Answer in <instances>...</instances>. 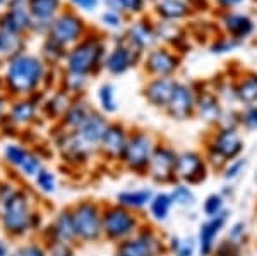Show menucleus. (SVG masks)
Returning a JSON list of instances; mask_svg holds the SVG:
<instances>
[{"label": "nucleus", "instance_id": "nucleus-1", "mask_svg": "<svg viewBox=\"0 0 257 256\" xmlns=\"http://www.w3.org/2000/svg\"><path fill=\"white\" fill-rule=\"evenodd\" d=\"M48 69L38 53L28 50L4 62L2 76L6 95L9 98H23L41 92L45 88Z\"/></svg>", "mask_w": 257, "mask_h": 256}, {"label": "nucleus", "instance_id": "nucleus-2", "mask_svg": "<svg viewBox=\"0 0 257 256\" xmlns=\"http://www.w3.org/2000/svg\"><path fill=\"white\" fill-rule=\"evenodd\" d=\"M41 206V198L33 186L23 183L18 195L6 206L0 215V229L11 241H26L31 236V220Z\"/></svg>", "mask_w": 257, "mask_h": 256}, {"label": "nucleus", "instance_id": "nucleus-3", "mask_svg": "<svg viewBox=\"0 0 257 256\" xmlns=\"http://www.w3.org/2000/svg\"><path fill=\"white\" fill-rule=\"evenodd\" d=\"M106 41L98 33H88L79 43L74 45L72 48L67 50L64 67L67 71L86 74V76H96L98 72L103 71L106 57Z\"/></svg>", "mask_w": 257, "mask_h": 256}, {"label": "nucleus", "instance_id": "nucleus-4", "mask_svg": "<svg viewBox=\"0 0 257 256\" xmlns=\"http://www.w3.org/2000/svg\"><path fill=\"white\" fill-rule=\"evenodd\" d=\"M143 227V220L136 212L117 203L103 205V239L118 244L132 237Z\"/></svg>", "mask_w": 257, "mask_h": 256}, {"label": "nucleus", "instance_id": "nucleus-5", "mask_svg": "<svg viewBox=\"0 0 257 256\" xmlns=\"http://www.w3.org/2000/svg\"><path fill=\"white\" fill-rule=\"evenodd\" d=\"M72 206L77 241L81 244H94L103 239V205L96 200H79Z\"/></svg>", "mask_w": 257, "mask_h": 256}, {"label": "nucleus", "instance_id": "nucleus-6", "mask_svg": "<svg viewBox=\"0 0 257 256\" xmlns=\"http://www.w3.org/2000/svg\"><path fill=\"white\" fill-rule=\"evenodd\" d=\"M89 31H91V28L88 26V23H86L79 12L76 9H72V7H65V9L53 19L47 38L57 41V43L69 50L74 45L79 43L84 36H88Z\"/></svg>", "mask_w": 257, "mask_h": 256}, {"label": "nucleus", "instance_id": "nucleus-7", "mask_svg": "<svg viewBox=\"0 0 257 256\" xmlns=\"http://www.w3.org/2000/svg\"><path fill=\"white\" fill-rule=\"evenodd\" d=\"M52 144L62 162L70 168L86 167L91 158L98 155L94 150L86 146L76 133H67L57 126H52Z\"/></svg>", "mask_w": 257, "mask_h": 256}, {"label": "nucleus", "instance_id": "nucleus-8", "mask_svg": "<svg viewBox=\"0 0 257 256\" xmlns=\"http://www.w3.org/2000/svg\"><path fill=\"white\" fill-rule=\"evenodd\" d=\"M155 148H156V141L148 131L132 129L131 134H128V141L122 160H120V165L128 172L146 176L148 165L151 162Z\"/></svg>", "mask_w": 257, "mask_h": 256}, {"label": "nucleus", "instance_id": "nucleus-9", "mask_svg": "<svg viewBox=\"0 0 257 256\" xmlns=\"http://www.w3.org/2000/svg\"><path fill=\"white\" fill-rule=\"evenodd\" d=\"M167 253V242L161 241L151 225L143 224L132 237L115 244L113 256H165Z\"/></svg>", "mask_w": 257, "mask_h": 256}, {"label": "nucleus", "instance_id": "nucleus-10", "mask_svg": "<svg viewBox=\"0 0 257 256\" xmlns=\"http://www.w3.org/2000/svg\"><path fill=\"white\" fill-rule=\"evenodd\" d=\"M143 57L144 53L136 50L122 33V35L115 36L113 45L106 52L103 71H106L110 76H123L132 67L139 65L143 62Z\"/></svg>", "mask_w": 257, "mask_h": 256}, {"label": "nucleus", "instance_id": "nucleus-11", "mask_svg": "<svg viewBox=\"0 0 257 256\" xmlns=\"http://www.w3.org/2000/svg\"><path fill=\"white\" fill-rule=\"evenodd\" d=\"M177 151L165 143H156L153 151L151 162L148 165L146 176L155 184H173L175 183V165H177Z\"/></svg>", "mask_w": 257, "mask_h": 256}, {"label": "nucleus", "instance_id": "nucleus-12", "mask_svg": "<svg viewBox=\"0 0 257 256\" xmlns=\"http://www.w3.org/2000/svg\"><path fill=\"white\" fill-rule=\"evenodd\" d=\"M128 134H131V129L123 122L110 121L98 146V156L105 158V162L120 165V160H122L128 141Z\"/></svg>", "mask_w": 257, "mask_h": 256}, {"label": "nucleus", "instance_id": "nucleus-13", "mask_svg": "<svg viewBox=\"0 0 257 256\" xmlns=\"http://www.w3.org/2000/svg\"><path fill=\"white\" fill-rule=\"evenodd\" d=\"M0 28L16 35L31 36L33 18L28 0H9L6 9L0 11Z\"/></svg>", "mask_w": 257, "mask_h": 256}, {"label": "nucleus", "instance_id": "nucleus-14", "mask_svg": "<svg viewBox=\"0 0 257 256\" xmlns=\"http://www.w3.org/2000/svg\"><path fill=\"white\" fill-rule=\"evenodd\" d=\"M28 7L33 18L31 36L41 38L48 35L53 19L65 9L64 0H28Z\"/></svg>", "mask_w": 257, "mask_h": 256}, {"label": "nucleus", "instance_id": "nucleus-15", "mask_svg": "<svg viewBox=\"0 0 257 256\" xmlns=\"http://www.w3.org/2000/svg\"><path fill=\"white\" fill-rule=\"evenodd\" d=\"M141 65L151 77H172L180 65V59L167 47H155L144 53Z\"/></svg>", "mask_w": 257, "mask_h": 256}, {"label": "nucleus", "instance_id": "nucleus-16", "mask_svg": "<svg viewBox=\"0 0 257 256\" xmlns=\"http://www.w3.org/2000/svg\"><path fill=\"white\" fill-rule=\"evenodd\" d=\"M40 109H41V105L31 97L11 98L7 117H9L21 131L30 129V127H38V122L43 121Z\"/></svg>", "mask_w": 257, "mask_h": 256}, {"label": "nucleus", "instance_id": "nucleus-17", "mask_svg": "<svg viewBox=\"0 0 257 256\" xmlns=\"http://www.w3.org/2000/svg\"><path fill=\"white\" fill-rule=\"evenodd\" d=\"M206 177V162L197 151H182L177 155L175 179L184 184H197Z\"/></svg>", "mask_w": 257, "mask_h": 256}, {"label": "nucleus", "instance_id": "nucleus-18", "mask_svg": "<svg viewBox=\"0 0 257 256\" xmlns=\"http://www.w3.org/2000/svg\"><path fill=\"white\" fill-rule=\"evenodd\" d=\"M242 150L243 141L238 136L237 129H219V133L213 138V143L209 144L211 155L221 160L223 165L238 158Z\"/></svg>", "mask_w": 257, "mask_h": 256}, {"label": "nucleus", "instance_id": "nucleus-19", "mask_svg": "<svg viewBox=\"0 0 257 256\" xmlns=\"http://www.w3.org/2000/svg\"><path fill=\"white\" fill-rule=\"evenodd\" d=\"M196 93L187 82L177 81L172 100L167 107V114L175 121H185L196 112Z\"/></svg>", "mask_w": 257, "mask_h": 256}, {"label": "nucleus", "instance_id": "nucleus-20", "mask_svg": "<svg viewBox=\"0 0 257 256\" xmlns=\"http://www.w3.org/2000/svg\"><path fill=\"white\" fill-rule=\"evenodd\" d=\"M123 36L141 53H146L151 48H155L156 41H158L155 31V23H149L148 19H136L132 23H128L125 31H123Z\"/></svg>", "mask_w": 257, "mask_h": 256}, {"label": "nucleus", "instance_id": "nucleus-21", "mask_svg": "<svg viewBox=\"0 0 257 256\" xmlns=\"http://www.w3.org/2000/svg\"><path fill=\"white\" fill-rule=\"evenodd\" d=\"M177 86V81L173 77H151L143 88V97L146 98L149 105L155 109L167 110L170 100H172L173 90Z\"/></svg>", "mask_w": 257, "mask_h": 256}, {"label": "nucleus", "instance_id": "nucleus-22", "mask_svg": "<svg viewBox=\"0 0 257 256\" xmlns=\"http://www.w3.org/2000/svg\"><path fill=\"white\" fill-rule=\"evenodd\" d=\"M110 124V119H106L105 114H101L99 110L94 109L86 122L82 124L79 129L76 131V134L79 136V139L86 146H89L91 150H94L98 153V146L101 143V138L105 134L106 127Z\"/></svg>", "mask_w": 257, "mask_h": 256}, {"label": "nucleus", "instance_id": "nucleus-23", "mask_svg": "<svg viewBox=\"0 0 257 256\" xmlns=\"http://www.w3.org/2000/svg\"><path fill=\"white\" fill-rule=\"evenodd\" d=\"M228 220V212L219 213L216 217H211L199 229L197 236V246L201 256H211L216 249V237L219 236L221 229L226 225Z\"/></svg>", "mask_w": 257, "mask_h": 256}, {"label": "nucleus", "instance_id": "nucleus-24", "mask_svg": "<svg viewBox=\"0 0 257 256\" xmlns=\"http://www.w3.org/2000/svg\"><path fill=\"white\" fill-rule=\"evenodd\" d=\"M74 98L70 97L67 92H64L62 88H57L53 92L47 93L43 103H41V119L47 122H52V126H55L57 122L64 117V114L67 112Z\"/></svg>", "mask_w": 257, "mask_h": 256}, {"label": "nucleus", "instance_id": "nucleus-25", "mask_svg": "<svg viewBox=\"0 0 257 256\" xmlns=\"http://www.w3.org/2000/svg\"><path fill=\"white\" fill-rule=\"evenodd\" d=\"M93 105H89V102L84 97H77L74 98L70 107L67 109V112L64 114V117L55 124L57 127L67 131V133H76L77 129L86 122V119L89 117L93 112Z\"/></svg>", "mask_w": 257, "mask_h": 256}, {"label": "nucleus", "instance_id": "nucleus-26", "mask_svg": "<svg viewBox=\"0 0 257 256\" xmlns=\"http://www.w3.org/2000/svg\"><path fill=\"white\" fill-rule=\"evenodd\" d=\"M55 234L57 241L69 242V244H79L77 241V232H76V224H74V215H72V206H64L59 212H55V215L50 220Z\"/></svg>", "mask_w": 257, "mask_h": 256}, {"label": "nucleus", "instance_id": "nucleus-27", "mask_svg": "<svg viewBox=\"0 0 257 256\" xmlns=\"http://www.w3.org/2000/svg\"><path fill=\"white\" fill-rule=\"evenodd\" d=\"M31 153V146H26L21 141H7L2 148V163L7 168V172L18 177V172L23 168L28 155Z\"/></svg>", "mask_w": 257, "mask_h": 256}, {"label": "nucleus", "instance_id": "nucleus-28", "mask_svg": "<svg viewBox=\"0 0 257 256\" xmlns=\"http://www.w3.org/2000/svg\"><path fill=\"white\" fill-rule=\"evenodd\" d=\"M155 191L151 188H138V189H123L115 195V203L131 210V212H141L148 208L151 203Z\"/></svg>", "mask_w": 257, "mask_h": 256}, {"label": "nucleus", "instance_id": "nucleus-29", "mask_svg": "<svg viewBox=\"0 0 257 256\" xmlns=\"http://www.w3.org/2000/svg\"><path fill=\"white\" fill-rule=\"evenodd\" d=\"M196 114L202 121H206L209 124H218L223 115V109H221V105H219L216 95L209 93V92H202L201 95H197Z\"/></svg>", "mask_w": 257, "mask_h": 256}, {"label": "nucleus", "instance_id": "nucleus-30", "mask_svg": "<svg viewBox=\"0 0 257 256\" xmlns=\"http://www.w3.org/2000/svg\"><path fill=\"white\" fill-rule=\"evenodd\" d=\"M28 38L30 36L16 35V33L6 31L0 28V60L7 62L12 57L28 50Z\"/></svg>", "mask_w": 257, "mask_h": 256}, {"label": "nucleus", "instance_id": "nucleus-31", "mask_svg": "<svg viewBox=\"0 0 257 256\" xmlns=\"http://www.w3.org/2000/svg\"><path fill=\"white\" fill-rule=\"evenodd\" d=\"M190 6L185 0H155V14L160 21H172L175 23L178 19H184L189 14Z\"/></svg>", "mask_w": 257, "mask_h": 256}, {"label": "nucleus", "instance_id": "nucleus-32", "mask_svg": "<svg viewBox=\"0 0 257 256\" xmlns=\"http://www.w3.org/2000/svg\"><path fill=\"white\" fill-rule=\"evenodd\" d=\"M223 26H225L226 33L230 35V38L235 41L247 38L254 31L252 19L243 14H235V12H230V14H226L223 18Z\"/></svg>", "mask_w": 257, "mask_h": 256}, {"label": "nucleus", "instance_id": "nucleus-33", "mask_svg": "<svg viewBox=\"0 0 257 256\" xmlns=\"http://www.w3.org/2000/svg\"><path fill=\"white\" fill-rule=\"evenodd\" d=\"M91 76L79 72H72L67 69H60V81H59V88H62L64 92H67L72 98L77 97H84V92L89 86Z\"/></svg>", "mask_w": 257, "mask_h": 256}, {"label": "nucleus", "instance_id": "nucleus-34", "mask_svg": "<svg viewBox=\"0 0 257 256\" xmlns=\"http://www.w3.org/2000/svg\"><path fill=\"white\" fill-rule=\"evenodd\" d=\"M38 55L41 57V60H43L48 67L62 69L64 67L65 57H67V48H64L62 45L57 43V41H53L45 36V38L41 40Z\"/></svg>", "mask_w": 257, "mask_h": 256}, {"label": "nucleus", "instance_id": "nucleus-35", "mask_svg": "<svg viewBox=\"0 0 257 256\" xmlns=\"http://www.w3.org/2000/svg\"><path fill=\"white\" fill-rule=\"evenodd\" d=\"M33 189L38 193L40 196H53L59 191V176L53 168L45 165L43 168L31 179Z\"/></svg>", "mask_w": 257, "mask_h": 256}, {"label": "nucleus", "instance_id": "nucleus-36", "mask_svg": "<svg viewBox=\"0 0 257 256\" xmlns=\"http://www.w3.org/2000/svg\"><path fill=\"white\" fill-rule=\"evenodd\" d=\"M172 208H173V200H172V196H170V193H165V191L155 193L151 203L148 206L149 217L155 222H160V224L168 220L170 213H172Z\"/></svg>", "mask_w": 257, "mask_h": 256}, {"label": "nucleus", "instance_id": "nucleus-37", "mask_svg": "<svg viewBox=\"0 0 257 256\" xmlns=\"http://www.w3.org/2000/svg\"><path fill=\"white\" fill-rule=\"evenodd\" d=\"M235 98L245 107L257 105V74H247L235 88Z\"/></svg>", "mask_w": 257, "mask_h": 256}, {"label": "nucleus", "instance_id": "nucleus-38", "mask_svg": "<svg viewBox=\"0 0 257 256\" xmlns=\"http://www.w3.org/2000/svg\"><path fill=\"white\" fill-rule=\"evenodd\" d=\"M98 105H99V112L105 115H111L118 110V100H117V90L111 82H103L99 84L98 93Z\"/></svg>", "mask_w": 257, "mask_h": 256}, {"label": "nucleus", "instance_id": "nucleus-39", "mask_svg": "<svg viewBox=\"0 0 257 256\" xmlns=\"http://www.w3.org/2000/svg\"><path fill=\"white\" fill-rule=\"evenodd\" d=\"M21 184L23 183H21L18 177L12 176V174L0 177V215L4 213L6 206L12 201V198L18 195Z\"/></svg>", "mask_w": 257, "mask_h": 256}, {"label": "nucleus", "instance_id": "nucleus-40", "mask_svg": "<svg viewBox=\"0 0 257 256\" xmlns=\"http://www.w3.org/2000/svg\"><path fill=\"white\" fill-rule=\"evenodd\" d=\"M105 6L106 9L117 11L128 18V16L143 14L146 9V0H105Z\"/></svg>", "mask_w": 257, "mask_h": 256}, {"label": "nucleus", "instance_id": "nucleus-41", "mask_svg": "<svg viewBox=\"0 0 257 256\" xmlns=\"http://www.w3.org/2000/svg\"><path fill=\"white\" fill-rule=\"evenodd\" d=\"M170 196H172V200H173V205H177V206L196 205V195H194V191L189 188V184H184V183L173 184L172 191H170Z\"/></svg>", "mask_w": 257, "mask_h": 256}, {"label": "nucleus", "instance_id": "nucleus-42", "mask_svg": "<svg viewBox=\"0 0 257 256\" xmlns=\"http://www.w3.org/2000/svg\"><path fill=\"white\" fill-rule=\"evenodd\" d=\"M14 251L19 256H48L47 247L43 242H40L36 237H30L26 241H23L19 246L14 247Z\"/></svg>", "mask_w": 257, "mask_h": 256}, {"label": "nucleus", "instance_id": "nucleus-43", "mask_svg": "<svg viewBox=\"0 0 257 256\" xmlns=\"http://www.w3.org/2000/svg\"><path fill=\"white\" fill-rule=\"evenodd\" d=\"M99 23H101L103 28L110 31H118L125 26V16L120 14L117 11H110V9H105L99 14Z\"/></svg>", "mask_w": 257, "mask_h": 256}, {"label": "nucleus", "instance_id": "nucleus-44", "mask_svg": "<svg viewBox=\"0 0 257 256\" xmlns=\"http://www.w3.org/2000/svg\"><path fill=\"white\" fill-rule=\"evenodd\" d=\"M167 249L175 256H192L196 251V244L192 239H180V237H172L167 244Z\"/></svg>", "mask_w": 257, "mask_h": 256}, {"label": "nucleus", "instance_id": "nucleus-45", "mask_svg": "<svg viewBox=\"0 0 257 256\" xmlns=\"http://www.w3.org/2000/svg\"><path fill=\"white\" fill-rule=\"evenodd\" d=\"M202 212H204L206 217H216L219 213L225 212V198L218 193H213L204 200V205H202Z\"/></svg>", "mask_w": 257, "mask_h": 256}, {"label": "nucleus", "instance_id": "nucleus-46", "mask_svg": "<svg viewBox=\"0 0 257 256\" xmlns=\"http://www.w3.org/2000/svg\"><path fill=\"white\" fill-rule=\"evenodd\" d=\"M45 247L48 256H76V244H69V242L53 241Z\"/></svg>", "mask_w": 257, "mask_h": 256}, {"label": "nucleus", "instance_id": "nucleus-47", "mask_svg": "<svg viewBox=\"0 0 257 256\" xmlns=\"http://www.w3.org/2000/svg\"><path fill=\"white\" fill-rule=\"evenodd\" d=\"M19 134H21V129L6 115V117L0 121V138H6V139H9V141H16V139L19 138Z\"/></svg>", "mask_w": 257, "mask_h": 256}, {"label": "nucleus", "instance_id": "nucleus-48", "mask_svg": "<svg viewBox=\"0 0 257 256\" xmlns=\"http://www.w3.org/2000/svg\"><path fill=\"white\" fill-rule=\"evenodd\" d=\"M243 168H245V160L235 158V160H231V162H228L225 165V168H223V177H225L226 181H233L242 174Z\"/></svg>", "mask_w": 257, "mask_h": 256}, {"label": "nucleus", "instance_id": "nucleus-49", "mask_svg": "<svg viewBox=\"0 0 257 256\" xmlns=\"http://www.w3.org/2000/svg\"><path fill=\"white\" fill-rule=\"evenodd\" d=\"M240 124L248 131H257V105L245 107V110L240 114Z\"/></svg>", "mask_w": 257, "mask_h": 256}, {"label": "nucleus", "instance_id": "nucleus-50", "mask_svg": "<svg viewBox=\"0 0 257 256\" xmlns=\"http://www.w3.org/2000/svg\"><path fill=\"white\" fill-rule=\"evenodd\" d=\"M247 234V225L243 222H237V224L231 225L230 232H228V241L235 246H240L243 242V237Z\"/></svg>", "mask_w": 257, "mask_h": 256}, {"label": "nucleus", "instance_id": "nucleus-51", "mask_svg": "<svg viewBox=\"0 0 257 256\" xmlns=\"http://www.w3.org/2000/svg\"><path fill=\"white\" fill-rule=\"evenodd\" d=\"M77 12H93L98 9L99 0H64Z\"/></svg>", "mask_w": 257, "mask_h": 256}, {"label": "nucleus", "instance_id": "nucleus-52", "mask_svg": "<svg viewBox=\"0 0 257 256\" xmlns=\"http://www.w3.org/2000/svg\"><path fill=\"white\" fill-rule=\"evenodd\" d=\"M18 141H21L23 144H26V146H36V144L40 143V134L38 131H36V127H30V129H23L18 138Z\"/></svg>", "mask_w": 257, "mask_h": 256}, {"label": "nucleus", "instance_id": "nucleus-53", "mask_svg": "<svg viewBox=\"0 0 257 256\" xmlns=\"http://www.w3.org/2000/svg\"><path fill=\"white\" fill-rule=\"evenodd\" d=\"M238 45V41L231 40V38H223V40H218L216 43L211 47V52L213 53H225V52H231L235 47Z\"/></svg>", "mask_w": 257, "mask_h": 256}, {"label": "nucleus", "instance_id": "nucleus-54", "mask_svg": "<svg viewBox=\"0 0 257 256\" xmlns=\"http://www.w3.org/2000/svg\"><path fill=\"white\" fill-rule=\"evenodd\" d=\"M9 103L11 98L7 97L6 93H0V121L7 115V110H9Z\"/></svg>", "mask_w": 257, "mask_h": 256}, {"label": "nucleus", "instance_id": "nucleus-55", "mask_svg": "<svg viewBox=\"0 0 257 256\" xmlns=\"http://www.w3.org/2000/svg\"><path fill=\"white\" fill-rule=\"evenodd\" d=\"M12 253V249H11V246L7 244V241L6 239H0V256H11Z\"/></svg>", "mask_w": 257, "mask_h": 256}, {"label": "nucleus", "instance_id": "nucleus-56", "mask_svg": "<svg viewBox=\"0 0 257 256\" xmlns=\"http://www.w3.org/2000/svg\"><path fill=\"white\" fill-rule=\"evenodd\" d=\"M242 2V0H218V4L221 7H235V6H238V4Z\"/></svg>", "mask_w": 257, "mask_h": 256}, {"label": "nucleus", "instance_id": "nucleus-57", "mask_svg": "<svg viewBox=\"0 0 257 256\" xmlns=\"http://www.w3.org/2000/svg\"><path fill=\"white\" fill-rule=\"evenodd\" d=\"M0 93H6V84H4V76H2V71H0Z\"/></svg>", "mask_w": 257, "mask_h": 256}, {"label": "nucleus", "instance_id": "nucleus-58", "mask_svg": "<svg viewBox=\"0 0 257 256\" xmlns=\"http://www.w3.org/2000/svg\"><path fill=\"white\" fill-rule=\"evenodd\" d=\"M7 2H9V0H0V9H6V6H7Z\"/></svg>", "mask_w": 257, "mask_h": 256}, {"label": "nucleus", "instance_id": "nucleus-59", "mask_svg": "<svg viewBox=\"0 0 257 256\" xmlns=\"http://www.w3.org/2000/svg\"><path fill=\"white\" fill-rule=\"evenodd\" d=\"M11 256H19V254H18V253H16V251H14V249H12V253H11Z\"/></svg>", "mask_w": 257, "mask_h": 256}]
</instances>
